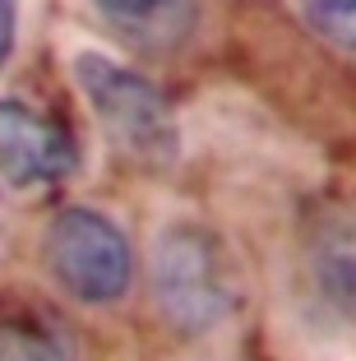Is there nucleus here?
I'll return each mask as SVG.
<instances>
[{"label": "nucleus", "instance_id": "1", "mask_svg": "<svg viewBox=\"0 0 356 361\" xmlns=\"http://www.w3.org/2000/svg\"><path fill=\"white\" fill-rule=\"evenodd\" d=\"M74 84L88 97L93 116L102 121L106 139L139 167H171L180 153L176 116L167 97L157 93L144 75L116 65L111 56L84 51L74 56Z\"/></svg>", "mask_w": 356, "mask_h": 361}, {"label": "nucleus", "instance_id": "2", "mask_svg": "<svg viewBox=\"0 0 356 361\" xmlns=\"http://www.w3.org/2000/svg\"><path fill=\"white\" fill-rule=\"evenodd\" d=\"M153 297L171 329L209 334L236 310V283L222 245L204 227H167L153 250Z\"/></svg>", "mask_w": 356, "mask_h": 361}, {"label": "nucleus", "instance_id": "3", "mask_svg": "<svg viewBox=\"0 0 356 361\" xmlns=\"http://www.w3.org/2000/svg\"><path fill=\"white\" fill-rule=\"evenodd\" d=\"M42 255L51 278L84 306H111L125 297L135 259L125 232L93 209H61L47 227Z\"/></svg>", "mask_w": 356, "mask_h": 361}, {"label": "nucleus", "instance_id": "4", "mask_svg": "<svg viewBox=\"0 0 356 361\" xmlns=\"http://www.w3.org/2000/svg\"><path fill=\"white\" fill-rule=\"evenodd\" d=\"M74 167H79V144L70 139V130H61L32 106L0 97V180L19 190L56 185L74 176Z\"/></svg>", "mask_w": 356, "mask_h": 361}, {"label": "nucleus", "instance_id": "5", "mask_svg": "<svg viewBox=\"0 0 356 361\" xmlns=\"http://www.w3.org/2000/svg\"><path fill=\"white\" fill-rule=\"evenodd\" d=\"M93 5L121 37L148 51H167L195 28V0H93Z\"/></svg>", "mask_w": 356, "mask_h": 361}, {"label": "nucleus", "instance_id": "6", "mask_svg": "<svg viewBox=\"0 0 356 361\" xmlns=\"http://www.w3.org/2000/svg\"><path fill=\"white\" fill-rule=\"evenodd\" d=\"M0 361H74L65 334L37 310H0Z\"/></svg>", "mask_w": 356, "mask_h": 361}, {"label": "nucleus", "instance_id": "7", "mask_svg": "<svg viewBox=\"0 0 356 361\" xmlns=\"http://www.w3.org/2000/svg\"><path fill=\"white\" fill-rule=\"evenodd\" d=\"M301 10L329 42L356 51V0H301Z\"/></svg>", "mask_w": 356, "mask_h": 361}, {"label": "nucleus", "instance_id": "8", "mask_svg": "<svg viewBox=\"0 0 356 361\" xmlns=\"http://www.w3.org/2000/svg\"><path fill=\"white\" fill-rule=\"evenodd\" d=\"M319 278H324L329 301H333L343 315H352V319H356V259H352V255L329 259V264L319 269Z\"/></svg>", "mask_w": 356, "mask_h": 361}, {"label": "nucleus", "instance_id": "9", "mask_svg": "<svg viewBox=\"0 0 356 361\" xmlns=\"http://www.w3.org/2000/svg\"><path fill=\"white\" fill-rule=\"evenodd\" d=\"M14 28H19L14 0H0V65L10 61V51H14Z\"/></svg>", "mask_w": 356, "mask_h": 361}]
</instances>
